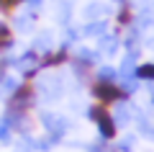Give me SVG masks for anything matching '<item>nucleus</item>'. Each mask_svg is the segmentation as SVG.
Listing matches in <instances>:
<instances>
[{
  "label": "nucleus",
  "instance_id": "nucleus-10",
  "mask_svg": "<svg viewBox=\"0 0 154 152\" xmlns=\"http://www.w3.org/2000/svg\"><path fill=\"white\" fill-rule=\"evenodd\" d=\"M105 13H108V8H105L103 3H90V5L85 8V18H90V21H95V16L103 18Z\"/></svg>",
  "mask_w": 154,
  "mask_h": 152
},
{
  "label": "nucleus",
  "instance_id": "nucleus-2",
  "mask_svg": "<svg viewBox=\"0 0 154 152\" xmlns=\"http://www.w3.org/2000/svg\"><path fill=\"white\" fill-rule=\"evenodd\" d=\"M36 90L41 98H46V101H54V98L62 95V90H64V82H62V77L57 75H49V77H41V80L36 82Z\"/></svg>",
  "mask_w": 154,
  "mask_h": 152
},
{
  "label": "nucleus",
  "instance_id": "nucleus-14",
  "mask_svg": "<svg viewBox=\"0 0 154 152\" xmlns=\"http://www.w3.org/2000/svg\"><path fill=\"white\" fill-rule=\"evenodd\" d=\"M31 18H33V13H23V16H18L16 18V28H18V31H31Z\"/></svg>",
  "mask_w": 154,
  "mask_h": 152
},
{
  "label": "nucleus",
  "instance_id": "nucleus-17",
  "mask_svg": "<svg viewBox=\"0 0 154 152\" xmlns=\"http://www.w3.org/2000/svg\"><path fill=\"white\" fill-rule=\"evenodd\" d=\"M16 3H26V0H11V5H16Z\"/></svg>",
  "mask_w": 154,
  "mask_h": 152
},
{
  "label": "nucleus",
  "instance_id": "nucleus-12",
  "mask_svg": "<svg viewBox=\"0 0 154 152\" xmlns=\"http://www.w3.org/2000/svg\"><path fill=\"white\" fill-rule=\"evenodd\" d=\"M0 88H3L5 93H16L18 88H21V82H18L16 75H3L0 77Z\"/></svg>",
  "mask_w": 154,
  "mask_h": 152
},
{
  "label": "nucleus",
  "instance_id": "nucleus-6",
  "mask_svg": "<svg viewBox=\"0 0 154 152\" xmlns=\"http://www.w3.org/2000/svg\"><path fill=\"white\" fill-rule=\"evenodd\" d=\"M110 116H113L116 126H126L128 121H131V106H128L126 101H118V103H116V111Z\"/></svg>",
  "mask_w": 154,
  "mask_h": 152
},
{
  "label": "nucleus",
  "instance_id": "nucleus-5",
  "mask_svg": "<svg viewBox=\"0 0 154 152\" xmlns=\"http://www.w3.org/2000/svg\"><path fill=\"white\" fill-rule=\"evenodd\" d=\"M16 70L23 72V75H33V72L38 70V54L36 52H26L23 57H18L16 60Z\"/></svg>",
  "mask_w": 154,
  "mask_h": 152
},
{
  "label": "nucleus",
  "instance_id": "nucleus-4",
  "mask_svg": "<svg viewBox=\"0 0 154 152\" xmlns=\"http://www.w3.org/2000/svg\"><path fill=\"white\" fill-rule=\"evenodd\" d=\"M41 121L49 129V134H54V137H62L67 131V126H69L64 116H57V114H41Z\"/></svg>",
  "mask_w": 154,
  "mask_h": 152
},
{
  "label": "nucleus",
  "instance_id": "nucleus-9",
  "mask_svg": "<svg viewBox=\"0 0 154 152\" xmlns=\"http://www.w3.org/2000/svg\"><path fill=\"white\" fill-rule=\"evenodd\" d=\"M11 47H13V31H11V26H5V23L0 21V52L11 49Z\"/></svg>",
  "mask_w": 154,
  "mask_h": 152
},
{
  "label": "nucleus",
  "instance_id": "nucleus-1",
  "mask_svg": "<svg viewBox=\"0 0 154 152\" xmlns=\"http://www.w3.org/2000/svg\"><path fill=\"white\" fill-rule=\"evenodd\" d=\"M88 116L95 121V126H98V131H100L103 139H113V137H116V129H118V126H116L113 116H110L103 106H93V108L88 111Z\"/></svg>",
  "mask_w": 154,
  "mask_h": 152
},
{
  "label": "nucleus",
  "instance_id": "nucleus-15",
  "mask_svg": "<svg viewBox=\"0 0 154 152\" xmlns=\"http://www.w3.org/2000/svg\"><path fill=\"white\" fill-rule=\"evenodd\" d=\"M11 129H13V126H11L8 119L0 121V142H11Z\"/></svg>",
  "mask_w": 154,
  "mask_h": 152
},
{
  "label": "nucleus",
  "instance_id": "nucleus-13",
  "mask_svg": "<svg viewBox=\"0 0 154 152\" xmlns=\"http://www.w3.org/2000/svg\"><path fill=\"white\" fill-rule=\"evenodd\" d=\"M105 28H108V23L105 21H90L88 23V28H85V34H88V36H105Z\"/></svg>",
  "mask_w": 154,
  "mask_h": 152
},
{
  "label": "nucleus",
  "instance_id": "nucleus-11",
  "mask_svg": "<svg viewBox=\"0 0 154 152\" xmlns=\"http://www.w3.org/2000/svg\"><path fill=\"white\" fill-rule=\"evenodd\" d=\"M98 47L103 49V54H116V49H118V41H116L113 36H100V41H98Z\"/></svg>",
  "mask_w": 154,
  "mask_h": 152
},
{
  "label": "nucleus",
  "instance_id": "nucleus-7",
  "mask_svg": "<svg viewBox=\"0 0 154 152\" xmlns=\"http://www.w3.org/2000/svg\"><path fill=\"white\" fill-rule=\"evenodd\" d=\"M134 75H136V80H144V82H154V62H146V65H139Z\"/></svg>",
  "mask_w": 154,
  "mask_h": 152
},
{
  "label": "nucleus",
  "instance_id": "nucleus-8",
  "mask_svg": "<svg viewBox=\"0 0 154 152\" xmlns=\"http://www.w3.org/2000/svg\"><path fill=\"white\" fill-rule=\"evenodd\" d=\"M51 49V34L44 31V34H38L36 39H33V52H49Z\"/></svg>",
  "mask_w": 154,
  "mask_h": 152
},
{
  "label": "nucleus",
  "instance_id": "nucleus-16",
  "mask_svg": "<svg viewBox=\"0 0 154 152\" xmlns=\"http://www.w3.org/2000/svg\"><path fill=\"white\" fill-rule=\"evenodd\" d=\"M131 147H134V137H126L118 142V152H131Z\"/></svg>",
  "mask_w": 154,
  "mask_h": 152
},
{
  "label": "nucleus",
  "instance_id": "nucleus-3",
  "mask_svg": "<svg viewBox=\"0 0 154 152\" xmlns=\"http://www.w3.org/2000/svg\"><path fill=\"white\" fill-rule=\"evenodd\" d=\"M93 93H95V98H98L100 103H118L123 90H121L118 82H98Z\"/></svg>",
  "mask_w": 154,
  "mask_h": 152
}]
</instances>
